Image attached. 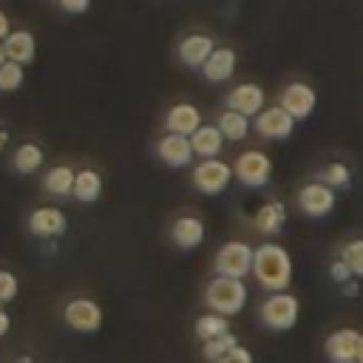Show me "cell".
I'll return each mask as SVG.
<instances>
[{"label":"cell","mask_w":363,"mask_h":363,"mask_svg":"<svg viewBox=\"0 0 363 363\" xmlns=\"http://www.w3.org/2000/svg\"><path fill=\"white\" fill-rule=\"evenodd\" d=\"M298 207H301V213L309 216V218H323V216H329L332 207H335V193H332V187L323 184V182H309V184H303V187L298 190Z\"/></svg>","instance_id":"cell-8"},{"label":"cell","mask_w":363,"mask_h":363,"mask_svg":"<svg viewBox=\"0 0 363 363\" xmlns=\"http://www.w3.org/2000/svg\"><path fill=\"white\" fill-rule=\"evenodd\" d=\"M218 128H221L224 139L241 142V139H247V133H250V116H244V113L227 108V111H221V116H218Z\"/></svg>","instance_id":"cell-25"},{"label":"cell","mask_w":363,"mask_h":363,"mask_svg":"<svg viewBox=\"0 0 363 363\" xmlns=\"http://www.w3.org/2000/svg\"><path fill=\"white\" fill-rule=\"evenodd\" d=\"M3 48H6V57L20 62V65H28L37 54V43H34V34L31 31H11L6 40H3Z\"/></svg>","instance_id":"cell-21"},{"label":"cell","mask_w":363,"mask_h":363,"mask_svg":"<svg viewBox=\"0 0 363 363\" xmlns=\"http://www.w3.org/2000/svg\"><path fill=\"white\" fill-rule=\"evenodd\" d=\"M298 312H301V303L295 295H289L286 289L284 292H269V298L261 303L258 309V318L267 329L272 332H286L298 323Z\"/></svg>","instance_id":"cell-3"},{"label":"cell","mask_w":363,"mask_h":363,"mask_svg":"<svg viewBox=\"0 0 363 363\" xmlns=\"http://www.w3.org/2000/svg\"><path fill=\"white\" fill-rule=\"evenodd\" d=\"M216 363H252V354L244 349V346H233L224 357H218Z\"/></svg>","instance_id":"cell-32"},{"label":"cell","mask_w":363,"mask_h":363,"mask_svg":"<svg viewBox=\"0 0 363 363\" xmlns=\"http://www.w3.org/2000/svg\"><path fill=\"white\" fill-rule=\"evenodd\" d=\"M204 303L218 312V315H238L247 303V284L241 278H227V275H218L207 284L204 289Z\"/></svg>","instance_id":"cell-2"},{"label":"cell","mask_w":363,"mask_h":363,"mask_svg":"<svg viewBox=\"0 0 363 363\" xmlns=\"http://www.w3.org/2000/svg\"><path fill=\"white\" fill-rule=\"evenodd\" d=\"M20 85H23V65L14 62V60H6V62L0 65V91L11 94V91H17Z\"/></svg>","instance_id":"cell-29"},{"label":"cell","mask_w":363,"mask_h":363,"mask_svg":"<svg viewBox=\"0 0 363 363\" xmlns=\"http://www.w3.org/2000/svg\"><path fill=\"white\" fill-rule=\"evenodd\" d=\"M60 6H62V11H68V14H82V11H88L91 0H60Z\"/></svg>","instance_id":"cell-34"},{"label":"cell","mask_w":363,"mask_h":363,"mask_svg":"<svg viewBox=\"0 0 363 363\" xmlns=\"http://www.w3.org/2000/svg\"><path fill=\"white\" fill-rule=\"evenodd\" d=\"M6 60H9V57H6V48H3V40H0V65H3Z\"/></svg>","instance_id":"cell-39"},{"label":"cell","mask_w":363,"mask_h":363,"mask_svg":"<svg viewBox=\"0 0 363 363\" xmlns=\"http://www.w3.org/2000/svg\"><path fill=\"white\" fill-rule=\"evenodd\" d=\"M235 71V51L233 48H216L207 62L201 65V74L207 82H227Z\"/></svg>","instance_id":"cell-18"},{"label":"cell","mask_w":363,"mask_h":363,"mask_svg":"<svg viewBox=\"0 0 363 363\" xmlns=\"http://www.w3.org/2000/svg\"><path fill=\"white\" fill-rule=\"evenodd\" d=\"M17 289H20V284H17V275H14V272H9V269H0V303H9V301H14Z\"/></svg>","instance_id":"cell-31"},{"label":"cell","mask_w":363,"mask_h":363,"mask_svg":"<svg viewBox=\"0 0 363 363\" xmlns=\"http://www.w3.org/2000/svg\"><path fill=\"white\" fill-rule=\"evenodd\" d=\"M99 196H102V176H99L96 170H91V167L77 170V182H74V199H77V201L91 204V201H96Z\"/></svg>","instance_id":"cell-23"},{"label":"cell","mask_w":363,"mask_h":363,"mask_svg":"<svg viewBox=\"0 0 363 363\" xmlns=\"http://www.w3.org/2000/svg\"><path fill=\"white\" fill-rule=\"evenodd\" d=\"M17 363H31V360H28V357H26V360H17Z\"/></svg>","instance_id":"cell-40"},{"label":"cell","mask_w":363,"mask_h":363,"mask_svg":"<svg viewBox=\"0 0 363 363\" xmlns=\"http://www.w3.org/2000/svg\"><path fill=\"white\" fill-rule=\"evenodd\" d=\"M264 88L261 85H255V82H241V85H235L230 94H227V108H233V111H238V113H244V116H258L261 111H264Z\"/></svg>","instance_id":"cell-12"},{"label":"cell","mask_w":363,"mask_h":363,"mask_svg":"<svg viewBox=\"0 0 363 363\" xmlns=\"http://www.w3.org/2000/svg\"><path fill=\"white\" fill-rule=\"evenodd\" d=\"M0 306H3V303H0Z\"/></svg>","instance_id":"cell-41"},{"label":"cell","mask_w":363,"mask_h":363,"mask_svg":"<svg viewBox=\"0 0 363 363\" xmlns=\"http://www.w3.org/2000/svg\"><path fill=\"white\" fill-rule=\"evenodd\" d=\"M340 258L349 264V269H352L354 275H360V278H363V238H354V241L343 244Z\"/></svg>","instance_id":"cell-30"},{"label":"cell","mask_w":363,"mask_h":363,"mask_svg":"<svg viewBox=\"0 0 363 363\" xmlns=\"http://www.w3.org/2000/svg\"><path fill=\"white\" fill-rule=\"evenodd\" d=\"M329 272H332V278H335L337 284H346V281H349V278L354 275V272L349 269V264H346L343 258H337V261H332V264H329Z\"/></svg>","instance_id":"cell-33"},{"label":"cell","mask_w":363,"mask_h":363,"mask_svg":"<svg viewBox=\"0 0 363 363\" xmlns=\"http://www.w3.org/2000/svg\"><path fill=\"white\" fill-rule=\"evenodd\" d=\"M252 258H255V250L247 241H227V244L218 247L213 267H216L218 275L244 278V275L252 272Z\"/></svg>","instance_id":"cell-4"},{"label":"cell","mask_w":363,"mask_h":363,"mask_svg":"<svg viewBox=\"0 0 363 363\" xmlns=\"http://www.w3.org/2000/svg\"><path fill=\"white\" fill-rule=\"evenodd\" d=\"M170 238L179 250H196L204 241V221L199 216H182L173 221Z\"/></svg>","instance_id":"cell-17"},{"label":"cell","mask_w":363,"mask_h":363,"mask_svg":"<svg viewBox=\"0 0 363 363\" xmlns=\"http://www.w3.org/2000/svg\"><path fill=\"white\" fill-rule=\"evenodd\" d=\"M224 332H230L227 315H218V312L210 309V312H204V315L196 318V335L201 337V343L210 340V337H218V335H224Z\"/></svg>","instance_id":"cell-26"},{"label":"cell","mask_w":363,"mask_h":363,"mask_svg":"<svg viewBox=\"0 0 363 363\" xmlns=\"http://www.w3.org/2000/svg\"><path fill=\"white\" fill-rule=\"evenodd\" d=\"M320 182L329 184V187L343 190V187H349V182H352V170H349L343 162H332L329 167L320 170Z\"/></svg>","instance_id":"cell-28"},{"label":"cell","mask_w":363,"mask_h":363,"mask_svg":"<svg viewBox=\"0 0 363 363\" xmlns=\"http://www.w3.org/2000/svg\"><path fill=\"white\" fill-rule=\"evenodd\" d=\"M233 346H238V337L233 335V332H224V335H218V337H210V340H204V346H201V352H204V357L207 360H218V357H224Z\"/></svg>","instance_id":"cell-27"},{"label":"cell","mask_w":363,"mask_h":363,"mask_svg":"<svg viewBox=\"0 0 363 363\" xmlns=\"http://www.w3.org/2000/svg\"><path fill=\"white\" fill-rule=\"evenodd\" d=\"M235 173H233V164H227V162H221L218 156L216 159H201L196 167H193V187L199 190V193H204V196H218V193H224L227 190V184H230V179H233Z\"/></svg>","instance_id":"cell-5"},{"label":"cell","mask_w":363,"mask_h":363,"mask_svg":"<svg viewBox=\"0 0 363 363\" xmlns=\"http://www.w3.org/2000/svg\"><path fill=\"white\" fill-rule=\"evenodd\" d=\"M252 221H255V230H258V233H264V235H278L281 227L286 224V207H284V201H278V199L264 201V204L258 207V213H255Z\"/></svg>","instance_id":"cell-20"},{"label":"cell","mask_w":363,"mask_h":363,"mask_svg":"<svg viewBox=\"0 0 363 363\" xmlns=\"http://www.w3.org/2000/svg\"><path fill=\"white\" fill-rule=\"evenodd\" d=\"M233 173L244 187H264L272 176V159L264 150H244L233 162Z\"/></svg>","instance_id":"cell-6"},{"label":"cell","mask_w":363,"mask_h":363,"mask_svg":"<svg viewBox=\"0 0 363 363\" xmlns=\"http://www.w3.org/2000/svg\"><path fill=\"white\" fill-rule=\"evenodd\" d=\"M213 51H216V43H213V37H207V34H187V37L179 43V60H182L187 68H201Z\"/></svg>","instance_id":"cell-16"},{"label":"cell","mask_w":363,"mask_h":363,"mask_svg":"<svg viewBox=\"0 0 363 363\" xmlns=\"http://www.w3.org/2000/svg\"><path fill=\"white\" fill-rule=\"evenodd\" d=\"M164 128L167 133H182V136H193L201 128V111L193 102H176L167 113H164Z\"/></svg>","instance_id":"cell-14"},{"label":"cell","mask_w":363,"mask_h":363,"mask_svg":"<svg viewBox=\"0 0 363 363\" xmlns=\"http://www.w3.org/2000/svg\"><path fill=\"white\" fill-rule=\"evenodd\" d=\"M357 363H363V335H360V346H357Z\"/></svg>","instance_id":"cell-38"},{"label":"cell","mask_w":363,"mask_h":363,"mask_svg":"<svg viewBox=\"0 0 363 363\" xmlns=\"http://www.w3.org/2000/svg\"><path fill=\"white\" fill-rule=\"evenodd\" d=\"M360 335L357 329H335L326 343H323V352L329 357V363H357V346H360Z\"/></svg>","instance_id":"cell-10"},{"label":"cell","mask_w":363,"mask_h":363,"mask_svg":"<svg viewBox=\"0 0 363 363\" xmlns=\"http://www.w3.org/2000/svg\"><path fill=\"white\" fill-rule=\"evenodd\" d=\"M62 318H65V323L74 332H96L102 326V309L91 298H74V301H68Z\"/></svg>","instance_id":"cell-9"},{"label":"cell","mask_w":363,"mask_h":363,"mask_svg":"<svg viewBox=\"0 0 363 363\" xmlns=\"http://www.w3.org/2000/svg\"><path fill=\"white\" fill-rule=\"evenodd\" d=\"M40 164H43V147L34 145V142H23V145L14 150V156H11V167H14L17 173H23V176L37 173Z\"/></svg>","instance_id":"cell-24"},{"label":"cell","mask_w":363,"mask_h":363,"mask_svg":"<svg viewBox=\"0 0 363 363\" xmlns=\"http://www.w3.org/2000/svg\"><path fill=\"white\" fill-rule=\"evenodd\" d=\"M295 122H298V119H295L284 105H272V108H264V111L255 116L252 128H255L258 136H264V139H286V136H292Z\"/></svg>","instance_id":"cell-7"},{"label":"cell","mask_w":363,"mask_h":363,"mask_svg":"<svg viewBox=\"0 0 363 363\" xmlns=\"http://www.w3.org/2000/svg\"><path fill=\"white\" fill-rule=\"evenodd\" d=\"M295 119H306L315 105H318V96H315V88L306 85V82H289L284 91H281V102Z\"/></svg>","instance_id":"cell-11"},{"label":"cell","mask_w":363,"mask_h":363,"mask_svg":"<svg viewBox=\"0 0 363 363\" xmlns=\"http://www.w3.org/2000/svg\"><path fill=\"white\" fill-rule=\"evenodd\" d=\"M74 182H77L74 167L71 164H57L45 173L43 187H45V193H51L57 199H68V196H74Z\"/></svg>","instance_id":"cell-22"},{"label":"cell","mask_w":363,"mask_h":363,"mask_svg":"<svg viewBox=\"0 0 363 363\" xmlns=\"http://www.w3.org/2000/svg\"><path fill=\"white\" fill-rule=\"evenodd\" d=\"M252 275L267 292H284L289 286V281H292V258H289V252L275 241H267V244L255 247Z\"/></svg>","instance_id":"cell-1"},{"label":"cell","mask_w":363,"mask_h":363,"mask_svg":"<svg viewBox=\"0 0 363 363\" xmlns=\"http://www.w3.org/2000/svg\"><path fill=\"white\" fill-rule=\"evenodd\" d=\"M9 329H11V318H9V315L3 312V306H0V337H3Z\"/></svg>","instance_id":"cell-36"},{"label":"cell","mask_w":363,"mask_h":363,"mask_svg":"<svg viewBox=\"0 0 363 363\" xmlns=\"http://www.w3.org/2000/svg\"><path fill=\"white\" fill-rule=\"evenodd\" d=\"M65 224H68V218L60 207H37L28 216V230L37 238H57L65 233Z\"/></svg>","instance_id":"cell-15"},{"label":"cell","mask_w":363,"mask_h":363,"mask_svg":"<svg viewBox=\"0 0 363 363\" xmlns=\"http://www.w3.org/2000/svg\"><path fill=\"white\" fill-rule=\"evenodd\" d=\"M224 133L218 125H201L193 136H190V145H193V153L201 156V159H216L224 147Z\"/></svg>","instance_id":"cell-19"},{"label":"cell","mask_w":363,"mask_h":363,"mask_svg":"<svg viewBox=\"0 0 363 363\" xmlns=\"http://www.w3.org/2000/svg\"><path fill=\"white\" fill-rule=\"evenodd\" d=\"M6 142H9V133H6V130H0V150L6 147Z\"/></svg>","instance_id":"cell-37"},{"label":"cell","mask_w":363,"mask_h":363,"mask_svg":"<svg viewBox=\"0 0 363 363\" xmlns=\"http://www.w3.org/2000/svg\"><path fill=\"white\" fill-rule=\"evenodd\" d=\"M11 34V26H9V17H6V11H0V40H6Z\"/></svg>","instance_id":"cell-35"},{"label":"cell","mask_w":363,"mask_h":363,"mask_svg":"<svg viewBox=\"0 0 363 363\" xmlns=\"http://www.w3.org/2000/svg\"><path fill=\"white\" fill-rule=\"evenodd\" d=\"M156 153L167 167H184L196 156L193 145H190V136H182V133H164L156 145Z\"/></svg>","instance_id":"cell-13"}]
</instances>
